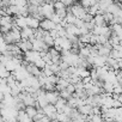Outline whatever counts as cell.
Wrapping results in <instances>:
<instances>
[{"mask_svg":"<svg viewBox=\"0 0 122 122\" xmlns=\"http://www.w3.org/2000/svg\"><path fill=\"white\" fill-rule=\"evenodd\" d=\"M38 12L43 16V18H48V19H49V18L55 13V10H54L53 4L43 3L41 6H38Z\"/></svg>","mask_w":122,"mask_h":122,"instance_id":"obj_1","label":"cell"},{"mask_svg":"<svg viewBox=\"0 0 122 122\" xmlns=\"http://www.w3.org/2000/svg\"><path fill=\"white\" fill-rule=\"evenodd\" d=\"M11 74L16 78V80H17V81H22V80H24V79L29 76L28 71L25 70V66H23V65L18 66L13 72H11Z\"/></svg>","mask_w":122,"mask_h":122,"instance_id":"obj_2","label":"cell"},{"mask_svg":"<svg viewBox=\"0 0 122 122\" xmlns=\"http://www.w3.org/2000/svg\"><path fill=\"white\" fill-rule=\"evenodd\" d=\"M40 53L38 51H35V50H29V51H25L24 53V61L28 64H35L36 61L40 59Z\"/></svg>","mask_w":122,"mask_h":122,"instance_id":"obj_3","label":"cell"},{"mask_svg":"<svg viewBox=\"0 0 122 122\" xmlns=\"http://www.w3.org/2000/svg\"><path fill=\"white\" fill-rule=\"evenodd\" d=\"M91 34H93V35H102V36H105V37L109 38V36L111 34V30H110V26H108V25H103V26H96L95 25V28L91 31Z\"/></svg>","mask_w":122,"mask_h":122,"instance_id":"obj_4","label":"cell"},{"mask_svg":"<svg viewBox=\"0 0 122 122\" xmlns=\"http://www.w3.org/2000/svg\"><path fill=\"white\" fill-rule=\"evenodd\" d=\"M32 44V50L35 51H42V50H48V47L46 46V43L43 42V40H38V38H31L29 40Z\"/></svg>","mask_w":122,"mask_h":122,"instance_id":"obj_5","label":"cell"},{"mask_svg":"<svg viewBox=\"0 0 122 122\" xmlns=\"http://www.w3.org/2000/svg\"><path fill=\"white\" fill-rule=\"evenodd\" d=\"M40 28H41L42 30H44V31H50V30L55 29V24H54L50 19L44 18V19H42V20L40 22Z\"/></svg>","mask_w":122,"mask_h":122,"instance_id":"obj_6","label":"cell"},{"mask_svg":"<svg viewBox=\"0 0 122 122\" xmlns=\"http://www.w3.org/2000/svg\"><path fill=\"white\" fill-rule=\"evenodd\" d=\"M59 92L56 91V90H54V91H46V98H47V101H48V104H55V102L59 99Z\"/></svg>","mask_w":122,"mask_h":122,"instance_id":"obj_7","label":"cell"},{"mask_svg":"<svg viewBox=\"0 0 122 122\" xmlns=\"http://www.w3.org/2000/svg\"><path fill=\"white\" fill-rule=\"evenodd\" d=\"M18 48L22 50V53H25V51H29V50H32V44L29 40H20L18 43H17Z\"/></svg>","mask_w":122,"mask_h":122,"instance_id":"obj_8","label":"cell"},{"mask_svg":"<svg viewBox=\"0 0 122 122\" xmlns=\"http://www.w3.org/2000/svg\"><path fill=\"white\" fill-rule=\"evenodd\" d=\"M105 60H107V57H104V56H99V55L93 56L92 57V67L97 68V67L105 66Z\"/></svg>","mask_w":122,"mask_h":122,"instance_id":"obj_9","label":"cell"},{"mask_svg":"<svg viewBox=\"0 0 122 122\" xmlns=\"http://www.w3.org/2000/svg\"><path fill=\"white\" fill-rule=\"evenodd\" d=\"M26 26L32 30H36L37 28H40V20H37L31 16H26Z\"/></svg>","mask_w":122,"mask_h":122,"instance_id":"obj_10","label":"cell"},{"mask_svg":"<svg viewBox=\"0 0 122 122\" xmlns=\"http://www.w3.org/2000/svg\"><path fill=\"white\" fill-rule=\"evenodd\" d=\"M20 38L22 40H31L34 38V30L30 29V28H24V29H20Z\"/></svg>","mask_w":122,"mask_h":122,"instance_id":"obj_11","label":"cell"},{"mask_svg":"<svg viewBox=\"0 0 122 122\" xmlns=\"http://www.w3.org/2000/svg\"><path fill=\"white\" fill-rule=\"evenodd\" d=\"M25 70L28 71V73L30 76H34V77H38L41 74V70L37 68L34 64H26L25 65Z\"/></svg>","mask_w":122,"mask_h":122,"instance_id":"obj_12","label":"cell"},{"mask_svg":"<svg viewBox=\"0 0 122 122\" xmlns=\"http://www.w3.org/2000/svg\"><path fill=\"white\" fill-rule=\"evenodd\" d=\"M108 71H109V68L107 67V66H102V67H97L96 68V74H97V79L98 80H104V78H105V76H107V73H108Z\"/></svg>","mask_w":122,"mask_h":122,"instance_id":"obj_13","label":"cell"},{"mask_svg":"<svg viewBox=\"0 0 122 122\" xmlns=\"http://www.w3.org/2000/svg\"><path fill=\"white\" fill-rule=\"evenodd\" d=\"M77 110H78V112H80V114H83V115H85V116L92 115V107H91L90 104H84V105L77 108Z\"/></svg>","mask_w":122,"mask_h":122,"instance_id":"obj_14","label":"cell"},{"mask_svg":"<svg viewBox=\"0 0 122 122\" xmlns=\"http://www.w3.org/2000/svg\"><path fill=\"white\" fill-rule=\"evenodd\" d=\"M65 30H66V34H70V35H74V36H79L80 35L79 28H77L74 24H67L65 26Z\"/></svg>","mask_w":122,"mask_h":122,"instance_id":"obj_15","label":"cell"},{"mask_svg":"<svg viewBox=\"0 0 122 122\" xmlns=\"http://www.w3.org/2000/svg\"><path fill=\"white\" fill-rule=\"evenodd\" d=\"M13 24V18L11 16H1L0 18V26H12Z\"/></svg>","mask_w":122,"mask_h":122,"instance_id":"obj_16","label":"cell"},{"mask_svg":"<svg viewBox=\"0 0 122 122\" xmlns=\"http://www.w3.org/2000/svg\"><path fill=\"white\" fill-rule=\"evenodd\" d=\"M92 22H93V24H95L96 26H103V25H107V23H105V20H104L103 15H99V13H97V15H95V16H93Z\"/></svg>","mask_w":122,"mask_h":122,"instance_id":"obj_17","label":"cell"},{"mask_svg":"<svg viewBox=\"0 0 122 122\" xmlns=\"http://www.w3.org/2000/svg\"><path fill=\"white\" fill-rule=\"evenodd\" d=\"M24 111H25V114H26L29 117H31V118L37 114V109H36V107H34V105L25 107V108H24Z\"/></svg>","mask_w":122,"mask_h":122,"instance_id":"obj_18","label":"cell"},{"mask_svg":"<svg viewBox=\"0 0 122 122\" xmlns=\"http://www.w3.org/2000/svg\"><path fill=\"white\" fill-rule=\"evenodd\" d=\"M109 57H111V59H115V60L122 59V51H120V50H116V49H111V50H110V53H109Z\"/></svg>","mask_w":122,"mask_h":122,"instance_id":"obj_19","label":"cell"},{"mask_svg":"<svg viewBox=\"0 0 122 122\" xmlns=\"http://www.w3.org/2000/svg\"><path fill=\"white\" fill-rule=\"evenodd\" d=\"M70 120H71V117L68 115L64 114V112H59L57 116H56V121L57 122H70Z\"/></svg>","mask_w":122,"mask_h":122,"instance_id":"obj_20","label":"cell"},{"mask_svg":"<svg viewBox=\"0 0 122 122\" xmlns=\"http://www.w3.org/2000/svg\"><path fill=\"white\" fill-rule=\"evenodd\" d=\"M103 91L107 92V93H112V90H114V85L111 83H108V81H103V86H102Z\"/></svg>","mask_w":122,"mask_h":122,"instance_id":"obj_21","label":"cell"},{"mask_svg":"<svg viewBox=\"0 0 122 122\" xmlns=\"http://www.w3.org/2000/svg\"><path fill=\"white\" fill-rule=\"evenodd\" d=\"M67 10V9H66ZM65 20H66V23L67 24H73L74 23V20H76V17L67 10V15H66V17H65Z\"/></svg>","mask_w":122,"mask_h":122,"instance_id":"obj_22","label":"cell"},{"mask_svg":"<svg viewBox=\"0 0 122 122\" xmlns=\"http://www.w3.org/2000/svg\"><path fill=\"white\" fill-rule=\"evenodd\" d=\"M55 13H56L61 19H65V17H66V15H67V10H66V7L60 9V10H55Z\"/></svg>","mask_w":122,"mask_h":122,"instance_id":"obj_23","label":"cell"},{"mask_svg":"<svg viewBox=\"0 0 122 122\" xmlns=\"http://www.w3.org/2000/svg\"><path fill=\"white\" fill-rule=\"evenodd\" d=\"M59 96H60V98H64V99H66V101H67L70 97H72V95H71L66 89L62 90V91H60V92H59Z\"/></svg>","mask_w":122,"mask_h":122,"instance_id":"obj_24","label":"cell"},{"mask_svg":"<svg viewBox=\"0 0 122 122\" xmlns=\"http://www.w3.org/2000/svg\"><path fill=\"white\" fill-rule=\"evenodd\" d=\"M34 65H35V66H36L37 68H40V70H42V68H43V67L46 66V62H44V60H43L42 57H40V59H38V60L36 61V62L34 64Z\"/></svg>","mask_w":122,"mask_h":122,"instance_id":"obj_25","label":"cell"},{"mask_svg":"<svg viewBox=\"0 0 122 122\" xmlns=\"http://www.w3.org/2000/svg\"><path fill=\"white\" fill-rule=\"evenodd\" d=\"M49 19H50V20H51V22H53L55 25H56V24H60V23H61V20H62V19H61V18H60V17H59L56 13H54V15H53V16H51Z\"/></svg>","mask_w":122,"mask_h":122,"instance_id":"obj_26","label":"cell"},{"mask_svg":"<svg viewBox=\"0 0 122 122\" xmlns=\"http://www.w3.org/2000/svg\"><path fill=\"white\" fill-rule=\"evenodd\" d=\"M66 90L72 95V93H74V91H76V87H74V85L73 84H68L67 86H66Z\"/></svg>","mask_w":122,"mask_h":122,"instance_id":"obj_27","label":"cell"},{"mask_svg":"<svg viewBox=\"0 0 122 122\" xmlns=\"http://www.w3.org/2000/svg\"><path fill=\"white\" fill-rule=\"evenodd\" d=\"M48 32H49V35H50L54 40H55L56 37H59V36H57V32H56V30H55V29H53V30H50V31H48Z\"/></svg>","mask_w":122,"mask_h":122,"instance_id":"obj_28","label":"cell"},{"mask_svg":"<svg viewBox=\"0 0 122 122\" xmlns=\"http://www.w3.org/2000/svg\"><path fill=\"white\" fill-rule=\"evenodd\" d=\"M120 107H122L121 105V102H118V101H112V108H120Z\"/></svg>","mask_w":122,"mask_h":122,"instance_id":"obj_29","label":"cell"},{"mask_svg":"<svg viewBox=\"0 0 122 122\" xmlns=\"http://www.w3.org/2000/svg\"><path fill=\"white\" fill-rule=\"evenodd\" d=\"M41 121H42V122H50V120H49V117H48V116H46V115H43V116H42V118H41Z\"/></svg>","mask_w":122,"mask_h":122,"instance_id":"obj_30","label":"cell"},{"mask_svg":"<svg viewBox=\"0 0 122 122\" xmlns=\"http://www.w3.org/2000/svg\"><path fill=\"white\" fill-rule=\"evenodd\" d=\"M32 122H42L41 120H36V121H32Z\"/></svg>","mask_w":122,"mask_h":122,"instance_id":"obj_31","label":"cell"},{"mask_svg":"<svg viewBox=\"0 0 122 122\" xmlns=\"http://www.w3.org/2000/svg\"><path fill=\"white\" fill-rule=\"evenodd\" d=\"M0 37H3V32L1 31H0Z\"/></svg>","mask_w":122,"mask_h":122,"instance_id":"obj_32","label":"cell"},{"mask_svg":"<svg viewBox=\"0 0 122 122\" xmlns=\"http://www.w3.org/2000/svg\"><path fill=\"white\" fill-rule=\"evenodd\" d=\"M0 18H1V16H0Z\"/></svg>","mask_w":122,"mask_h":122,"instance_id":"obj_33","label":"cell"},{"mask_svg":"<svg viewBox=\"0 0 122 122\" xmlns=\"http://www.w3.org/2000/svg\"><path fill=\"white\" fill-rule=\"evenodd\" d=\"M43 1H44V0H43Z\"/></svg>","mask_w":122,"mask_h":122,"instance_id":"obj_34","label":"cell"}]
</instances>
